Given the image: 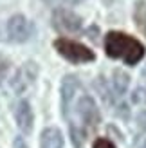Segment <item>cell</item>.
I'll return each mask as SVG.
<instances>
[{
	"instance_id": "11",
	"label": "cell",
	"mask_w": 146,
	"mask_h": 148,
	"mask_svg": "<svg viewBox=\"0 0 146 148\" xmlns=\"http://www.w3.org/2000/svg\"><path fill=\"white\" fill-rule=\"evenodd\" d=\"M134 20L137 27L141 29V31L146 34V2L139 0V2L135 4V9H134Z\"/></svg>"
},
{
	"instance_id": "17",
	"label": "cell",
	"mask_w": 146,
	"mask_h": 148,
	"mask_svg": "<svg viewBox=\"0 0 146 148\" xmlns=\"http://www.w3.org/2000/svg\"><path fill=\"white\" fill-rule=\"evenodd\" d=\"M14 148H27V146H25V143H24V141H22V139L18 137L16 141H14Z\"/></svg>"
},
{
	"instance_id": "9",
	"label": "cell",
	"mask_w": 146,
	"mask_h": 148,
	"mask_svg": "<svg viewBox=\"0 0 146 148\" xmlns=\"http://www.w3.org/2000/svg\"><path fill=\"white\" fill-rule=\"evenodd\" d=\"M40 148H63L61 132L54 127L45 128L42 132V137H40Z\"/></svg>"
},
{
	"instance_id": "6",
	"label": "cell",
	"mask_w": 146,
	"mask_h": 148,
	"mask_svg": "<svg viewBox=\"0 0 146 148\" xmlns=\"http://www.w3.org/2000/svg\"><path fill=\"white\" fill-rule=\"evenodd\" d=\"M34 78H36V63L27 62L22 69L16 71V76H14V81H13L14 90L16 92L25 90V88L34 81Z\"/></svg>"
},
{
	"instance_id": "16",
	"label": "cell",
	"mask_w": 146,
	"mask_h": 148,
	"mask_svg": "<svg viewBox=\"0 0 146 148\" xmlns=\"http://www.w3.org/2000/svg\"><path fill=\"white\" fill-rule=\"evenodd\" d=\"M135 121H137V127H139L141 130H146V110H141V112L137 114Z\"/></svg>"
},
{
	"instance_id": "5",
	"label": "cell",
	"mask_w": 146,
	"mask_h": 148,
	"mask_svg": "<svg viewBox=\"0 0 146 148\" xmlns=\"http://www.w3.org/2000/svg\"><path fill=\"white\" fill-rule=\"evenodd\" d=\"M78 114L89 127H96L99 123V110L90 96H83L78 101Z\"/></svg>"
},
{
	"instance_id": "3",
	"label": "cell",
	"mask_w": 146,
	"mask_h": 148,
	"mask_svg": "<svg viewBox=\"0 0 146 148\" xmlns=\"http://www.w3.org/2000/svg\"><path fill=\"white\" fill-rule=\"evenodd\" d=\"M7 34L13 42H27L34 33V24L24 14H13L7 20Z\"/></svg>"
},
{
	"instance_id": "7",
	"label": "cell",
	"mask_w": 146,
	"mask_h": 148,
	"mask_svg": "<svg viewBox=\"0 0 146 148\" xmlns=\"http://www.w3.org/2000/svg\"><path fill=\"white\" fill-rule=\"evenodd\" d=\"M14 116H16V125L18 128L24 132V134H29V132L33 130V110H31V105H29L27 101L22 99L18 105H16V112H14Z\"/></svg>"
},
{
	"instance_id": "2",
	"label": "cell",
	"mask_w": 146,
	"mask_h": 148,
	"mask_svg": "<svg viewBox=\"0 0 146 148\" xmlns=\"http://www.w3.org/2000/svg\"><path fill=\"white\" fill-rule=\"evenodd\" d=\"M54 49L65 58V60H69L72 63H87V62H92L94 58H96V54H94L89 47H85L83 43H79V42L69 40V38H58L54 42Z\"/></svg>"
},
{
	"instance_id": "15",
	"label": "cell",
	"mask_w": 146,
	"mask_h": 148,
	"mask_svg": "<svg viewBox=\"0 0 146 148\" xmlns=\"http://www.w3.org/2000/svg\"><path fill=\"white\" fill-rule=\"evenodd\" d=\"M7 69H9V62H7L5 58H4L2 54H0V83H2V79L5 78Z\"/></svg>"
},
{
	"instance_id": "10",
	"label": "cell",
	"mask_w": 146,
	"mask_h": 148,
	"mask_svg": "<svg viewBox=\"0 0 146 148\" xmlns=\"http://www.w3.org/2000/svg\"><path fill=\"white\" fill-rule=\"evenodd\" d=\"M128 83H130V76H128V74L125 71H121V69H115L114 76H112V85L115 88V92H117L119 96L125 94L126 88H128Z\"/></svg>"
},
{
	"instance_id": "13",
	"label": "cell",
	"mask_w": 146,
	"mask_h": 148,
	"mask_svg": "<svg viewBox=\"0 0 146 148\" xmlns=\"http://www.w3.org/2000/svg\"><path fill=\"white\" fill-rule=\"evenodd\" d=\"M132 101L134 103H146V88L144 87L135 88L134 94H132Z\"/></svg>"
},
{
	"instance_id": "4",
	"label": "cell",
	"mask_w": 146,
	"mask_h": 148,
	"mask_svg": "<svg viewBox=\"0 0 146 148\" xmlns=\"http://www.w3.org/2000/svg\"><path fill=\"white\" fill-rule=\"evenodd\" d=\"M53 22L58 29H63V31H69V33H76L78 29L81 27V18H79L76 13H72L69 9H63V7L54 9Z\"/></svg>"
},
{
	"instance_id": "12",
	"label": "cell",
	"mask_w": 146,
	"mask_h": 148,
	"mask_svg": "<svg viewBox=\"0 0 146 148\" xmlns=\"http://www.w3.org/2000/svg\"><path fill=\"white\" fill-rule=\"evenodd\" d=\"M70 132H72V143H74V146H76V148H81L83 139H85L83 130H79V128H76V127H72Z\"/></svg>"
},
{
	"instance_id": "14",
	"label": "cell",
	"mask_w": 146,
	"mask_h": 148,
	"mask_svg": "<svg viewBox=\"0 0 146 148\" xmlns=\"http://www.w3.org/2000/svg\"><path fill=\"white\" fill-rule=\"evenodd\" d=\"M92 148H115V145L112 141H108V139H105V137H99V139L94 141Z\"/></svg>"
},
{
	"instance_id": "1",
	"label": "cell",
	"mask_w": 146,
	"mask_h": 148,
	"mask_svg": "<svg viewBox=\"0 0 146 148\" xmlns=\"http://www.w3.org/2000/svg\"><path fill=\"white\" fill-rule=\"evenodd\" d=\"M105 53L110 58H119L128 65H135L144 56V45L130 34L110 31L105 36Z\"/></svg>"
},
{
	"instance_id": "8",
	"label": "cell",
	"mask_w": 146,
	"mask_h": 148,
	"mask_svg": "<svg viewBox=\"0 0 146 148\" xmlns=\"http://www.w3.org/2000/svg\"><path fill=\"white\" fill-rule=\"evenodd\" d=\"M79 88V79L76 76H65L61 81V103H63V112H67V107L70 105V101L74 99V96Z\"/></svg>"
}]
</instances>
